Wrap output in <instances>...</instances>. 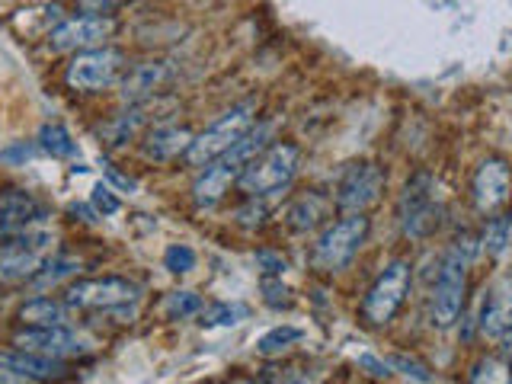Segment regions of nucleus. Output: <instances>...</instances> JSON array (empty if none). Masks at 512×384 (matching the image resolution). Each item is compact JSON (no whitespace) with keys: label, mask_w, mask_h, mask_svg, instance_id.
I'll list each match as a JSON object with an SVG mask.
<instances>
[{"label":"nucleus","mask_w":512,"mask_h":384,"mask_svg":"<svg viewBox=\"0 0 512 384\" xmlns=\"http://www.w3.org/2000/svg\"><path fill=\"white\" fill-rule=\"evenodd\" d=\"M384 192V170L372 160H359V164H349L346 173L336 183V208L346 215H365L368 208L378 205Z\"/></svg>","instance_id":"6e6552de"},{"label":"nucleus","mask_w":512,"mask_h":384,"mask_svg":"<svg viewBox=\"0 0 512 384\" xmlns=\"http://www.w3.org/2000/svg\"><path fill=\"white\" fill-rule=\"evenodd\" d=\"M0 221L7 224L13 234H23L29 228H39L45 221V205L23 189L0 192Z\"/></svg>","instance_id":"f3484780"},{"label":"nucleus","mask_w":512,"mask_h":384,"mask_svg":"<svg viewBox=\"0 0 512 384\" xmlns=\"http://www.w3.org/2000/svg\"><path fill=\"white\" fill-rule=\"evenodd\" d=\"M509 231H512V218L509 215H496L487 221L484 234H480V247L487 250V256H500L509 244Z\"/></svg>","instance_id":"a878e982"},{"label":"nucleus","mask_w":512,"mask_h":384,"mask_svg":"<svg viewBox=\"0 0 512 384\" xmlns=\"http://www.w3.org/2000/svg\"><path fill=\"white\" fill-rule=\"evenodd\" d=\"M247 167L234 164V160L228 154H221L218 160H212L199 176L196 183H192V202H196L199 208H212L224 199V192L231 189V183L240 180V173H244Z\"/></svg>","instance_id":"4468645a"},{"label":"nucleus","mask_w":512,"mask_h":384,"mask_svg":"<svg viewBox=\"0 0 512 384\" xmlns=\"http://www.w3.org/2000/svg\"><path fill=\"white\" fill-rule=\"evenodd\" d=\"M39 148L52 157H74L77 154V141L71 138V132L58 122H48L39 128Z\"/></svg>","instance_id":"5701e85b"},{"label":"nucleus","mask_w":512,"mask_h":384,"mask_svg":"<svg viewBox=\"0 0 512 384\" xmlns=\"http://www.w3.org/2000/svg\"><path fill=\"white\" fill-rule=\"evenodd\" d=\"M112 16H71V20L58 23L52 32H48V48H52L55 55H64V52H90V48H100L103 39L112 36Z\"/></svg>","instance_id":"9b49d317"},{"label":"nucleus","mask_w":512,"mask_h":384,"mask_svg":"<svg viewBox=\"0 0 512 384\" xmlns=\"http://www.w3.org/2000/svg\"><path fill=\"white\" fill-rule=\"evenodd\" d=\"M90 202H93V208H96V212H100L103 218H106V215H116L119 208H122V205H119V199L112 196V189H109V186H103V183H100V186H93Z\"/></svg>","instance_id":"2f4dec72"},{"label":"nucleus","mask_w":512,"mask_h":384,"mask_svg":"<svg viewBox=\"0 0 512 384\" xmlns=\"http://www.w3.org/2000/svg\"><path fill=\"white\" fill-rule=\"evenodd\" d=\"M164 314L173 317V320H183V317H192V314H202V298L196 292H173L167 295L164 301Z\"/></svg>","instance_id":"c85d7f7f"},{"label":"nucleus","mask_w":512,"mask_h":384,"mask_svg":"<svg viewBox=\"0 0 512 384\" xmlns=\"http://www.w3.org/2000/svg\"><path fill=\"white\" fill-rule=\"evenodd\" d=\"M77 269H80V260H74V256H52V260L42 263V269L29 282L36 288H48V285H58L61 279L74 276Z\"/></svg>","instance_id":"393cba45"},{"label":"nucleus","mask_w":512,"mask_h":384,"mask_svg":"<svg viewBox=\"0 0 512 384\" xmlns=\"http://www.w3.org/2000/svg\"><path fill=\"white\" fill-rule=\"evenodd\" d=\"M330 202L320 196V192H308V196H301L292 202V208H288V228L292 231H314L320 218L327 215Z\"/></svg>","instance_id":"412c9836"},{"label":"nucleus","mask_w":512,"mask_h":384,"mask_svg":"<svg viewBox=\"0 0 512 384\" xmlns=\"http://www.w3.org/2000/svg\"><path fill=\"white\" fill-rule=\"evenodd\" d=\"M413 285V266L407 260H394L384 266L381 276L372 282V288L362 298V320L368 327H388L404 308Z\"/></svg>","instance_id":"39448f33"},{"label":"nucleus","mask_w":512,"mask_h":384,"mask_svg":"<svg viewBox=\"0 0 512 384\" xmlns=\"http://www.w3.org/2000/svg\"><path fill=\"white\" fill-rule=\"evenodd\" d=\"M474 237H458L448 253L442 256L436 285H432V298H429V317L436 327H452L464 311V298H468V269L474 260Z\"/></svg>","instance_id":"f257e3e1"},{"label":"nucleus","mask_w":512,"mask_h":384,"mask_svg":"<svg viewBox=\"0 0 512 384\" xmlns=\"http://www.w3.org/2000/svg\"><path fill=\"white\" fill-rule=\"evenodd\" d=\"M394 365H397V368H404V372H407V375H413L416 381H429V378H432L423 365H416V362H410V359H404V356H397V359H394Z\"/></svg>","instance_id":"e433bc0d"},{"label":"nucleus","mask_w":512,"mask_h":384,"mask_svg":"<svg viewBox=\"0 0 512 384\" xmlns=\"http://www.w3.org/2000/svg\"><path fill=\"white\" fill-rule=\"evenodd\" d=\"M250 202L244 205V208H237V221L240 224H247V228H253V224H263V218H266V208L256 202L253 196H247Z\"/></svg>","instance_id":"72a5a7b5"},{"label":"nucleus","mask_w":512,"mask_h":384,"mask_svg":"<svg viewBox=\"0 0 512 384\" xmlns=\"http://www.w3.org/2000/svg\"><path fill=\"white\" fill-rule=\"evenodd\" d=\"M13 346L23 352H36L48 359H68V356H87L90 343L80 333L68 327H23L13 333Z\"/></svg>","instance_id":"f8f14e48"},{"label":"nucleus","mask_w":512,"mask_h":384,"mask_svg":"<svg viewBox=\"0 0 512 384\" xmlns=\"http://www.w3.org/2000/svg\"><path fill=\"white\" fill-rule=\"evenodd\" d=\"M500 340H503V359H512V327L500 336Z\"/></svg>","instance_id":"ea45409f"},{"label":"nucleus","mask_w":512,"mask_h":384,"mask_svg":"<svg viewBox=\"0 0 512 384\" xmlns=\"http://www.w3.org/2000/svg\"><path fill=\"white\" fill-rule=\"evenodd\" d=\"M260 292L269 308H288V304H292V288L282 282V276H263Z\"/></svg>","instance_id":"c756f323"},{"label":"nucleus","mask_w":512,"mask_h":384,"mask_svg":"<svg viewBox=\"0 0 512 384\" xmlns=\"http://www.w3.org/2000/svg\"><path fill=\"white\" fill-rule=\"evenodd\" d=\"M368 218L365 215H346L340 221H333L330 228L317 237L314 253H311V263L317 272H340L352 263L368 237Z\"/></svg>","instance_id":"423d86ee"},{"label":"nucleus","mask_w":512,"mask_h":384,"mask_svg":"<svg viewBox=\"0 0 512 384\" xmlns=\"http://www.w3.org/2000/svg\"><path fill=\"white\" fill-rule=\"evenodd\" d=\"M298 160H301V151L295 148L292 141H272L260 157L250 160V167L240 173L237 186L253 199L272 196V192L285 189L288 183L295 180Z\"/></svg>","instance_id":"f03ea898"},{"label":"nucleus","mask_w":512,"mask_h":384,"mask_svg":"<svg viewBox=\"0 0 512 384\" xmlns=\"http://www.w3.org/2000/svg\"><path fill=\"white\" fill-rule=\"evenodd\" d=\"M52 240L55 234L45 224L10 237L0 247V282H23L36 276L42 263L48 260V253H52Z\"/></svg>","instance_id":"0eeeda50"},{"label":"nucleus","mask_w":512,"mask_h":384,"mask_svg":"<svg viewBox=\"0 0 512 384\" xmlns=\"http://www.w3.org/2000/svg\"><path fill=\"white\" fill-rule=\"evenodd\" d=\"M477 327L487 340H500V336L512 327V276H500L487 288Z\"/></svg>","instance_id":"2eb2a0df"},{"label":"nucleus","mask_w":512,"mask_h":384,"mask_svg":"<svg viewBox=\"0 0 512 384\" xmlns=\"http://www.w3.org/2000/svg\"><path fill=\"white\" fill-rule=\"evenodd\" d=\"M359 365L368 368V372H372L375 378H388L391 375V362H381L375 356H359Z\"/></svg>","instance_id":"c9c22d12"},{"label":"nucleus","mask_w":512,"mask_h":384,"mask_svg":"<svg viewBox=\"0 0 512 384\" xmlns=\"http://www.w3.org/2000/svg\"><path fill=\"white\" fill-rule=\"evenodd\" d=\"M128 4V0H77V7L90 13V16H103V13H112L116 7Z\"/></svg>","instance_id":"f704fd0d"},{"label":"nucleus","mask_w":512,"mask_h":384,"mask_svg":"<svg viewBox=\"0 0 512 384\" xmlns=\"http://www.w3.org/2000/svg\"><path fill=\"white\" fill-rule=\"evenodd\" d=\"M164 266L173 272V276H183V272H192V269H196V250L186 247V244H173V247H167V253H164Z\"/></svg>","instance_id":"7c9ffc66"},{"label":"nucleus","mask_w":512,"mask_h":384,"mask_svg":"<svg viewBox=\"0 0 512 384\" xmlns=\"http://www.w3.org/2000/svg\"><path fill=\"white\" fill-rule=\"evenodd\" d=\"M397 221L400 231L410 240H423L439 228L442 221V205L436 196V180L432 173H413L404 192L397 199Z\"/></svg>","instance_id":"20e7f679"},{"label":"nucleus","mask_w":512,"mask_h":384,"mask_svg":"<svg viewBox=\"0 0 512 384\" xmlns=\"http://www.w3.org/2000/svg\"><path fill=\"white\" fill-rule=\"evenodd\" d=\"M474 208L480 215H496L512 196V170L503 157H487L471 180Z\"/></svg>","instance_id":"ddd939ff"},{"label":"nucleus","mask_w":512,"mask_h":384,"mask_svg":"<svg viewBox=\"0 0 512 384\" xmlns=\"http://www.w3.org/2000/svg\"><path fill=\"white\" fill-rule=\"evenodd\" d=\"M231 384H253L250 378H237V381H231Z\"/></svg>","instance_id":"79ce46f5"},{"label":"nucleus","mask_w":512,"mask_h":384,"mask_svg":"<svg viewBox=\"0 0 512 384\" xmlns=\"http://www.w3.org/2000/svg\"><path fill=\"white\" fill-rule=\"evenodd\" d=\"M68 301L55 298H32L20 308L23 327H68Z\"/></svg>","instance_id":"aec40b11"},{"label":"nucleus","mask_w":512,"mask_h":384,"mask_svg":"<svg viewBox=\"0 0 512 384\" xmlns=\"http://www.w3.org/2000/svg\"><path fill=\"white\" fill-rule=\"evenodd\" d=\"M192 135L189 128H180V125H157L148 132V138H144L141 144V154L148 157V160H173V157H180L189 151V144H192Z\"/></svg>","instance_id":"a211bd4d"},{"label":"nucleus","mask_w":512,"mask_h":384,"mask_svg":"<svg viewBox=\"0 0 512 384\" xmlns=\"http://www.w3.org/2000/svg\"><path fill=\"white\" fill-rule=\"evenodd\" d=\"M253 112H256V103L253 100L240 103V106H231L218 122H212L202 135L192 138L189 151H186V164L189 167H208L221 154H228L234 144L253 128V122H256Z\"/></svg>","instance_id":"7ed1b4c3"},{"label":"nucleus","mask_w":512,"mask_h":384,"mask_svg":"<svg viewBox=\"0 0 512 384\" xmlns=\"http://www.w3.org/2000/svg\"><path fill=\"white\" fill-rule=\"evenodd\" d=\"M0 372H10L13 378H26V381H58L68 375V368H64L61 359L10 349V352H0Z\"/></svg>","instance_id":"dca6fc26"},{"label":"nucleus","mask_w":512,"mask_h":384,"mask_svg":"<svg viewBox=\"0 0 512 384\" xmlns=\"http://www.w3.org/2000/svg\"><path fill=\"white\" fill-rule=\"evenodd\" d=\"M244 317V304H212V308H202V327H234Z\"/></svg>","instance_id":"bb28decb"},{"label":"nucleus","mask_w":512,"mask_h":384,"mask_svg":"<svg viewBox=\"0 0 512 384\" xmlns=\"http://www.w3.org/2000/svg\"><path fill=\"white\" fill-rule=\"evenodd\" d=\"M144 112H148V106H141V103H135L128 112H122L119 119H112L106 128H103V138H106V144L109 148H122V144L132 138L138 128H141V122H144Z\"/></svg>","instance_id":"4be33fe9"},{"label":"nucleus","mask_w":512,"mask_h":384,"mask_svg":"<svg viewBox=\"0 0 512 384\" xmlns=\"http://www.w3.org/2000/svg\"><path fill=\"white\" fill-rule=\"evenodd\" d=\"M295 384H298V381H295Z\"/></svg>","instance_id":"37998d69"},{"label":"nucleus","mask_w":512,"mask_h":384,"mask_svg":"<svg viewBox=\"0 0 512 384\" xmlns=\"http://www.w3.org/2000/svg\"><path fill=\"white\" fill-rule=\"evenodd\" d=\"M167 77V64L164 61H144L138 68H132L122 80V100L128 103H141L144 96H151Z\"/></svg>","instance_id":"6ab92c4d"},{"label":"nucleus","mask_w":512,"mask_h":384,"mask_svg":"<svg viewBox=\"0 0 512 384\" xmlns=\"http://www.w3.org/2000/svg\"><path fill=\"white\" fill-rule=\"evenodd\" d=\"M103 167H106V173H109L112 180H116L122 189H138V183H135V180H128V176H122V173H116V167H109V164H103Z\"/></svg>","instance_id":"58836bf2"},{"label":"nucleus","mask_w":512,"mask_h":384,"mask_svg":"<svg viewBox=\"0 0 512 384\" xmlns=\"http://www.w3.org/2000/svg\"><path fill=\"white\" fill-rule=\"evenodd\" d=\"M468 384H512V365L503 356H487L474 362Z\"/></svg>","instance_id":"b1692460"},{"label":"nucleus","mask_w":512,"mask_h":384,"mask_svg":"<svg viewBox=\"0 0 512 384\" xmlns=\"http://www.w3.org/2000/svg\"><path fill=\"white\" fill-rule=\"evenodd\" d=\"M256 266H260L266 276H282V272L288 269L285 256L282 253H272V250H260V253H256Z\"/></svg>","instance_id":"473e14b6"},{"label":"nucleus","mask_w":512,"mask_h":384,"mask_svg":"<svg viewBox=\"0 0 512 384\" xmlns=\"http://www.w3.org/2000/svg\"><path fill=\"white\" fill-rule=\"evenodd\" d=\"M32 144H16V148H7V151H0V160H29L32 157Z\"/></svg>","instance_id":"4c0bfd02"},{"label":"nucleus","mask_w":512,"mask_h":384,"mask_svg":"<svg viewBox=\"0 0 512 384\" xmlns=\"http://www.w3.org/2000/svg\"><path fill=\"white\" fill-rule=\"evenodd\" d=\"M122 68H125V58L116 48H90V52H77V58L68 64V71H64V80H68V87L74 90L96 93L116 84Z\"/></svg>","instance_id":"9d476101"},{"label":"nucleus","mask_w":512,"mask_h":384,"mask_svg":"<svg viewBox=\"0 0 512 384\" xmlns=\"http://www.w3.org/2000/svg\"><path fill=\"white\" fill-rule=\"evenodd\" d=\"M64 301L71 308H84V311H122L138 301V285L119 276L80 279L68 288V298Z\"/></svg>","instance_id":"1a4fd4ad"},{"label":"nucleus","mask_w":512,"mask_h":384,"mask_svg":"<svg viewBox=\"0 0 512 384\" xmlns=\"http://www.w3.org/2000/svg\"><path fill=\"white\" fill-rule=\"evenodd\" d=\"M301 336H304V333H301L298 327H272L269 333L260 336V343H256V349H260L263 356H276V352H282V349H288L292 343H298Z\"/></svg>","instance_id":"cd10ccee"},{"label":"nucleus","mask_w":512,"mask_h":384,"mask_svg":"<svg viewBox=\"0 0 512 384\" xmlns=\"http://www.w3.org/2000/svg\"><path fill=\"white\" fill-rule=\"evenodd\" d=\"M10 237H16V234H13V231L7 228V224H4V221H0V247H4V244H7V240H10Z\"/></svg>","instance_id":"a19ab883"}]
</instances>
